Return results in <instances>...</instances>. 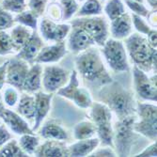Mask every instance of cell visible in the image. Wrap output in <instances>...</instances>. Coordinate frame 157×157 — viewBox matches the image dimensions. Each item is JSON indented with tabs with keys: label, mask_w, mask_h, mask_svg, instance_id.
I'll use <instances>...</instances> for the list:
<instances>
[{
	"label": "cell",
	"mask_w": 157,
	"mask_h": 157,
	"mask_svg": "<svg viewBox=\"0 0 157 157\" xmlns=\"http://www.w3.org/2000/svg\"><path fill=\"white\" fill-rule=\"evenodd\" d=\"M75 64L78 75L91 86L101 88L113 81L104 63L101 52L94 46L77 54Z\"/></svg>",
	"instance_id": "cell-1"
},
{
	"label": "cell",
	"mask_w": 157,
	"mask_h": 157,
	"mask_svg": "<svg viewBox=\"0 0 157 157\" xmlns=\"http://www.w3.org/2000/svg\"><path fill=\"white\" fill-rule=\"evenodd\" d=\"M97 101L107 105L117 120L136 115V101L133 92L114 80L101 87Z\"/></svg>",
	"instance_id": "cell-2"
},
{
	"label": "cell",
	"mask_w": 157,
	"mask_h": 157,
	"mask_svg": "<svg viewBox=\"0 0 157 157\" xmlns=\"http://www.w3.org/2000/svg\"><path fill=\"white\" fill-rule=\"evenodd\" d=\"M123 42L128 58L135 66L145 73H156L157 50L145 36L132 32Z\"/></svg>",
	"instance_id": "cell-3"
},
{
	"label": "cell",
	"mask_w": 157,
	"mask_h": 157,
	"mask_svg": "<svg viewBox=\"0 0 157 157\" xmlns=\"http://www.w3.org/2000/svg\"><path fill=\"white\" fill-rule=\"evenodd\" d=\"M136 115L117 120L113 124V145L117 156L126 157L132 153L137 134L134 130Z\"/></svg>",
	"instance_id": "cell-4"
},
{
	"label": "cell",
	"mask_w": 157,
	"mask_h": 157,
	"mask_svg": "<svg viewBox=\"0 0 157 157\" xmlns=\"http://www.w3.org/2000/svg\"><path fill=\"white\" fill-rule=\"evenodd\" d=\"M89 109V117L96 126V136L100 140V145L114 148L113 113L107 105L99 101H93Z\"/></svg>",
	"instance_id": "cell-5"
},
{
	"label": "cell",
	"mask_w": 157,
	"mask_h": 157,
	"mask_svg": "<svg viewBox=\"0 0 157 157\" xmlns=\"http://www.w3.org/2000/svg\"><path fill=\"white\" fill-rule=\"evenodd\" d=\"M136 121L135 132L151 141L157 139V106L156 104L136 102Z\"/></svg>",
	"instance_id": "cell-6"
},
{
	"label": "cell",
	"mask_w": 157,
	"mask_h": 157,
	"mask_svg": "<svg viewBox=\"0 0 157 157\" xmlns=\"http://www.w3.org/2000/svg\"><path fill=\"white\" fill-rule=\"evenodd\" d=\"M100 52L114 73H127L130 71L128 55L122 40L108 38Z\"/></svg>",
	"instance_id": "cell-7"
},
{
	"label": "cell",
	"mask_w": 157,
	"mask_h": 157,
	"mask_svg": "<svg viewBox=\"0 0 157 157\" xmlns=\"http://www.w3.org/2000/svg\"><path fill=\"white\" fill-rule=\"evenodd\" d=\"M70 24L85 30L94 40L97 46L102 47L109 38V24L105 16L76 17L71 21Z\"/></svg>",
	"instance_id": "cell-8"
},
{
	"label": "cell",
	"mask_w": 157,
	"mask_h": 157,
	"mask_svg": "<svg viewBox=\"0 0 157 157\" xmlns=\"http://www.w3.org/2000/svg\"><path fill=\"white\" fill-rule=\"evenodd\" d=\"M133 84L136 94L146 102L156 103L157 90H156V73L149 76L147 73L134 65L133 67Z\"/></svg>",
	"instance_id": "cell-9"
},
{
	"label": "cell",
	"mask_w": 157,
	"mask_h": 157,
	"mask_svg": "<svg viewBox=\"0 0 157 157\" xmlns=\"http://www.w3.org/2000/svg\"><path fill=\"white\" fill-rule=\"evenodd\" d=\"M71 72L67 69L49 64L42 69L41 85L44 91L47 93H56L59 89L67 84L70 79Z\"/></svg>",
	"instance_id": "cell-10"
},
{
	"label": "cell",
	"mask_w": 157,
	"mask_h": 157,
	"mask_svg": "<svg viewBox=\"0 0 157 157\" xmlns=\"http://www.w3.org/2000/svg\"><path fill=\"white\" fill-rule=\"evenodd\" d=\"M39 34L44 41H62L68 37L72 25L68 23H59L48 17L41 18L39 23Z\"/></svg>",
	"instance_id": "cell-11"
},
{
	"label": "cell",
	"mask_w": 157,
	"mask_h": 157,
	"mask_svg": "<svg viewBox=\"0 0 157 157\" xmlns=\"http://www.w3.org/2000/svg\"><path fill=\"white\" fill-rule=\"evenodd\" d=\"M29 66L30 64L16 58V56L8 59L6 84L12 86L22 92Z\"/></svg>",
	"instance_id": "cell-12"
},
{
	"label": "cell",
	"mask_w": 157,
	"mask_h": 157,
	"mask_svg": "<svg viewBox=\"0 0 157 157\" xmlns=\"http://www.w3.org/2000/svg\"><path fill=\"white\" fill-rule=\"evenodd\" d=\"M0 118L2 120V122L14 135L21 136L24 134L35 133L29 122L25 120L22 116H20L15 110H12L11 108L6 107L3 112L0 114Z\"/></svg>",
	"instance_id": "cell-13"
},
{
	"label": "cell",
	"mask_w": 157,
	"mask_h": 157,
	"mask_svg": "<svg viewBox=\"0 0 157 157\" xmlns=\"http://www.w3.org/2000/svg\"><path fill=\"white\" fill-rule=\"evenodd\" d=\"M67 49L68 52L79 54L92 46H95L94 40L82 28L72 25L71 31L68 35Z\"/></svg>",
	"instance_id": "cell-14"
},
{
	"label": "cell",
	"mask_w": 157,
	"mask_h": 157,
	"mask_svg": "<svg viewBox=\"0 0 157 157\" xmlns=\"http://www.w3.org/2000/svg\"><path fill=\"white\" fill-rule=\"evenodd\" d=\"M68 49L65 40L56 41L50 45H44L39 52L34 63L40 64H55L63 59L67 55Z\"/></svg>",
	"instance_id": "cell-15"
},
{
	"label": "cell",
	"mask_w": 157,
	"mask_h": 157,
	"mask_svg": "<svg viewBox=\"0 0 157 157\" xmlns=\"http://www.w3.org/2000/svg\"><path fill=\"white\" fill-rule=\"evenodd\" d=\"M53 97V93H47L44 90H39L34 93L35 119L32 126V129L34 132H37L40 126L44 123V121L48 116V114L50 113Z\"/></svg>",
	"instance_id": "cell-16"
},
{
	"label": "cell",
	"mask_w": 157,
	"mask_h": 157,
	"mask_svg": "<svg viewBox=\"0 0 157 157\" xmlns=\"http://www.w3.org/2000/svg\"><path fill=\"white\" fill-rule=\"evenodd\" d=\"M44 45V40H42L38 30H33L29 39L21 47L15 56L25 60L28 64H33L39 52Z\"/></svg>",
	"instance_id": "cell-17"
},
{
	"label": "cell",
	"mask_w": 157,
	"mask_h": 157,
	"mask_svg": "<svg viewBox=\"0 0 157 157\" xmlns=\"http://www.w3.org/2000/svg\"><path fill=\"white\" fill-rule=\"evenodd\" d=\"M133 32V23L131 14L127 11L118 18L111 20L109 25V34L113 39L125 40Z\"/></svg>",
	"instance_id": "cell-18"
},
{
	"label": "cell",
	"mask_w": 157,
	"mask_h": 157,
	"mask_svg": "<svg viewBox=\"0 0 157 157\" xmlns=\"http://www.w3.org/2000/svg\"><path fill=\"white\" fill-rule=\"evenodd\" d=\"M37 131L39 136L44 139L59 140L65 142L70 138L69 132L66 128L60 122L54 120L42 123Z\"/></svg>",
	"instance_id": "cell-19"
},
{
	"label": "cell",
	"mask_w": 157,
	"mask_h": 157,
	"mask_svg": "<svg viewBox=\"0 0 157 157\" xmlns=\"http://www.w3.org/2000/svg\"><path fill=\"white\" fill-rule=\"evenodd\" d=\"M34 155L37 157H69L64 141L50 139H45L44 143H40Z\"/></svg>",
	"instance_id": "cell-20"
},
{
	"label": "cell",
	"mask_w": 157,
	"mask_h": 157,
	"mask_svg": "<svg viewBox=\"0 0 157 157\" xmlns=\"http://www.w3.org/2000/svg\"><path fill=\"white\" fill-rule=\"evenodd\" d=\"M42 69H44L42 65L40 63L30 64L24 83V88H23L24 92L34 94L35 92L41 90Z\"/></svg>",
	"instance_id": "cell-21"
},
{
	"label": "cell",
	"mask_w": 157,
	"mask_h": 157,
	"mask_svg": "<svg viewBox=\"0 0 157 157\" xmlns=\"http://www.w3.org/2000/svg\"><path fill=\"white\" fill-rule=\"evenodd\" d=\"M100 146V140L97 136L77 140L75 143L67 146L69 157H85L90 154Z\"/></svg>",
	"instance_id": "cell-22"
},
{
	"label": "cell",
	"mask_w": 157,
	"mask_h": 157,
	"mask_svg": "<svg viewBox=\"0 0 157 157\" xmlns=\"http://www.w3.org/2000/svg\"><path fill=\"white\" fill-rule=\"evenodd\" d=\"M15 111L22 116L25 120H26L29 124L33 125L35 119V98L34 94L30 93H23L19 101L15 106Z\"/></svg>",
	"instance_id": "cell-23"
},
{
	"label": "cell",
	"mask_w": 157,
	"mask_h": 157,
	"mask_svg": "<svg viewBox=\"0 0 157 157\" xmlns=\"http://www.w3.org/2000/svg\"><path fill=\"white\" fill-rule=\"evenodd\" d=\"M132 23H133V28H135L136 31L141 35L145 36L148 40L150 41V44L156 47L157 46V31L156 28L152 27L145 18L138 16L136 14L132 13Z\"/></svg>",
	"instance_id": "cell-24"
},
{
	"label": "cell",
	"mask_w": 157,
	"mask_h": 157,
	"mask_svg": "<svg viewBox=\"0 0 157 157\" xmlns=\"http://www.w3.org/2000/svg\"><path fill=\"white\" fill-rule=\"evenodd\" d=\"M80 87L81 86H80L79 78H78V74L75 70H74L73 72H71L70 79L67 82V84L56 91V94L59 97H62L72 102L73 98L75 96Z\"/></svg>",
	"instance_id": "cell-25"
},
{
	"label": "cell",
	"mask_w": 157,
	"mask_h": 157,
	"mask_svg": "<svg viewBox=\"0 0 157 157\" xmlns=\"http://www.w3.org/2000/svg\"><path fill=\"white\" fill-rule=\"evenodd\" d=\"M75 140L88 139L96 136V126L90 120H84L76 123L73 130Z\"/></svg>",
	"instance_id": "cell-26"
},
{
	"label": "cell",
	"mask_w": 157,
	"mask_h": 157,
	"mask_svg": "<svg viewBox=\"0 0 157 157\" xmlns=\"http://www.w3.org/2000/svg\"><path fill=\"white\" fill-rule=\"evenodd\" d=\"M32 31L33 30H31L30 28L19 24H15L10 28V38L12 40L13 44L15 45L18 51L27 41V40L29 39V37L32 34Z\"/></svg>",
	"instance_id": "cell-27"
},
{
	"label": "cell",
	"mask_w": 157,
	"mask_h": 157,
	"mask_svg": "<svg viewBox=\"0 0 157 157\" xmlns=\"http://www.w3.org/2000/svg\"><path fill=\"white\" fill-rule=\"evenodd\" d=\"M102 13L103 6L100 0H85L75 15L77 17H88L102 15Z\"/></svg>",
	"instance_id": "cell-28"
},
{
	"label": "cell",
	"mask_w": 157,
	"mask_h": 157,
	"mask_svg": "<svg viewBox=\"0 0 157 157\" xmlns=\"http://www.w3.org/2000/svg\"><path fill=\"white\" fill-rule=\"evenodd\" d=\"M18 143L22 150L29 156L34 155L36 150L38 149L39 145L40 144V136H36L35 133L33 134H24L19 136Z\"/></svg>",
	"instance_id": "cell-29"
},
{
	"label": "cell",
	"mask_w": 157,
	"mask_h": 157,
	"mask_svg": "<svg viewBox=\"0 0 157 157\" xmlns=\"http://www.w3.org/2000/svg\"><path fill=\"white\" fill-rule=\"evenodd\" d=\"M14 21H15V24L26 26L30 28L31 30H38L39 18L28 9H25L22 12L15 14L14 15Z\"/></svg>",
	"instance_id": "cell-30"
},
{
	"label": "cell",
	"mask_w": 157,
	"mask_h": 157,
	"mask_svg": "<svg viewBox=\"0 0 157 157\" xmlns=\"http://www.w3.org/2000/svg\"><path fill=\"white\" fill-rule=\"evenodd\" d=\"M28 156L20 147L18 139L11 138L0 149V157H26Z\"/></svg>",
	"instance_id": "cell-31"
},
{
	"label": "cell",
	"mask_w": 157,
	"mask_h": 157,
	"mask_svg": "<svg viewBox=\"0 0 157 157\" xmlns=\"http://www.w3.org/2000/svg\"><path fill=\"white\" fill-rule=\"evenodd\" d=\"M103 10L109 21L118 18L126 12L124 2L122 0H107Z\"/></svg>",
	"instance_id": "cell-32"
},
{
	"label": "cell",
	"mask_w": 157,
	"mask_h": 157,
	"mask_svg": "<svg viewBox=\"0 0 157 157\" xmlns=\"http://www.w3.org/2000/svg\"><path fill=\"white\" fill-rule=\"evenodd\" d=\"M92 95L88 88L80 87L78 92L75 94V96L73 98L72 103H74L75 105H76L78 108L81 109H89L90 105L93 103Z\"/></svg>",
	"instance_id": "cell-33"
},
{
	"label": "cell",
	"mask_w": 157,
	"mask_h": 157,
	"mask_svg": "<svg viewBox=\"0 0 157 157\" xmlns=\"http://www.w3.org/2000/svg\"><path fill=\"white\" fill-rule=\"evenodd\" d=\"M20 98V91L12 86L8 85V87L3 88L1 91V99L3 104L9 107L13 108L15 107Z\"/></svg>",
	"instance_id": "cell-34"
},
{
	"label": "cell",
	"mask_w": 157,
	"mask_h": 157,
	"mask_svg": "<svg viewBox=\"0 0 157 157\" xmlns=\"http://www.w3.org/2000/svg\"><path fill=\"white\" fill-rule=\"evenodd\" d=\"M17 48L13 44L10 33L7 31H0V56L16 55Z\"/></svg>",
	"instance_id": "cell-35"
},
{
	"label": "cell",
	"mask_w": 157,
	"mask_h": 157,
	"mask_svg": "<svg viewBox=\"0 0 157 157\" xmlns=\"http://www.w3.org/2000/svg\"><path fill=\"white\" fill-rule=\"evenodd\" d=\"M62 8L63 17L62 21H69L72 19L79 10V4L76 0H59Z\"/></svg>",
	"instance_id": "cell-36"
},
{
	"label": "cell",
	"mask_w": 157,
	"mask_h": 157,
	"mask_svg": "<svg viewBox=\"0 0 157 157\" xmlns=\"http://www.w3.org/2000/svg\"><path fill=\"white\" fill-rule=\"evenodd\" d=\"M26 0H2L1 7L12 14H17L26 9Z\"/></svg>",
	"instance_id": "cell-37"
},
{
	"label": "cell",
	"mask_w": 157,
	"mask_h": 157,
	"mask_svg": "<svg viewBox=\"0 0 157 157\" xmlns=\"http://www.w3.org/2000/svg\"><path fill=\"white\" fill-rule=\"evenodd\" d=\"M124 3L134 14H136V15L143 18H147L149 15L150 10L145 6L143 2H139L136 0H124Z\"/></svg>",
	"instance_id": "cell-38"
},
{
	"label": "cell",
	"mask_w": 157,
	"mask_h": 157,
	"mask_svg": "<svg viewBox=\"0 0 157 157\" xmlns=\"http://www.w3.org/2000/svg\"><path fill=\"white\" fill-rule=\"evenodd\" d=\"M47 5L48 0H27L26 2V8L33 12L38 18L44 16Z\"/></svg>",
	"instance_id": "cell-39"
},
{
	"label": "cell",
	"mask_w": 157,
	"mask_h": 157,
	"mask_svg": "<svg viewBox=\"0 0 157 157\" xmlns=\"http://www.w3.org/2000/svg\"><path fill=\"white\" fill-rule=\"evenodd\" d=\"M15 25L14 15L0 6V31H7Z\"/></svg>",
	"instance_id": "cell-40"
},
{
	"label": "cell",
	"mask_w": 157,
	"mask_h": 157,
	"mask_svg": "<svg viewBox=\"0 0 157 157\" xmlns=\"http://www.w3.org/2000/svg\"><path fill=\"white\" fill-rule=\"evenodd\" d=\"M45 12H47V17L56 21L60 22L62 21L63 13H62V8L60 3H58L56 1H52L51 4L47 5Z\"/></svg>",
	"instance_id": "cell-41"
},
{
	"label": "cell",
	"mask_w": 157,
	"mask_h": 157,
	"mask_svg": "<svg viewBox=\"0 0 157 157\" xmlns=\"http://www.w3.org/2000/svg\"><path fill=\"white\" fill-rule=\"evenodd\" d=\"M97 147L90 154V156L91 157H115L117 156V153L114 150V148L109 147V146H102Z\"/></svg>",
	"instance_id": "cell-42"
},
{
	"label": "cell",
	"mask_w": 157,
	"mask_h": 157,
	"mask_svg": "<svg viewBox=\"0 0 157 157\" xmlns=\"http://www.w3.org/2000/svg\"><path fill=\"white\" fill-rule=\"evenodd\" d=\"M135 156L138 157H156L157 156V143L156 141H152V143L147 146L143 151H141Z\"/></svg>",
	"instance_id": "cell-43"
},
{
	"label": "cell",
	"mask_w": 157,
	"mask_h": 157,
	"mask_svg": "<svg viewBox=\"0 0 157 157\" xmlns=\"http://www.w3.org/2000/svg\"><path fill=\"white\" fill-rule=\"evenodd\" d=\"M12 138V133L9 130V128L4 124L0 123V149L3 145Z\"/></svg>",
	"instance_id": "cell-44"
},
{
	"label": "cell",
	"mask_w": 157,
	"mask_h": 157,
	"mask_svg": "<svg viewBox=\"0 0 157 157\" xmlns=\"http://www.w3.org/2000/svg\"><path fill=\"white\" fill-rule=\"evenodd\" d=\"M7 66H8V59L0 65V94L5 87L6 84V75H7Z\"/></svg>",
	"instance_id": "cell-45"
},
{
	"label": "cell",
	"mask_w": 157,
	"mask_h": 157,
	"mask_svg": "<svg viewBox=\"0 0 157 157\" xmlns=\"http://www.w3.org/2000/svg\"><path fill=\"white\" fill-rule=\"evenodd\" d=\"M147 22L154 28H156V10H152L150 11L149 15L147 16Z\"/></svg>",
	"instance_id": "cell-46"
},
{
	"label": "cell",
	"mask_w": 157,
	"mask_h": 157,
	"mask_svg": "<svg viewBox=\"0 0 157 157\" xmlns=\"http://www.w3.org/2000/svg\"><path fill=\"white\" fill-rule=\"evenodd\" d=\"M146 2L149 4V6H150L152 10H156V7H157V0H146Z\"/></svg>",
	"instance_id": "cell-47"
},
{
	"label": "cell",
	"mask_w": 157,
	"mask_h": 157,
	"mask_svg": "<svg viewBox=\"0 0 157 157\" xmlns=\"http://www.w3.org/2000/svg\"><path fill=\"white\" fill-rule=\"evenodd\" d=\"M76 1H78V2H84L85 0H76Z\"/></svg>",
	"instance_id": "cell-48"
},
{
	"label": "cell",
	"mask_w": 157,
	"mask_h": 157,
	"mask_svg": "<svg viewBox=\"0 0 157 157\" xmlns=\"http://www.w3.org/2000/svg\"><path fill=\"white\" fill-rule=\"evenodd\" d=\"M136 1H139V2H143V3H144V0H136Z\"/></svg>",
	"instance_id": "cell-49"
},
{
	"label": "cell",
	"mask_w": 157,
	"mask_h": 157,
	"mask_svg": "<svg viewBox=\"0 0 157 157\" xmlns=\"http://www.w3.org/2000/svg\"><path fill=\"white\" fill-rule=\"evenodd\" d=\"M0 123H2V120H1V118H0Z\"/></svg>",
	"instance_id": "cell-50"
},
{
	"label": "cell",
	"mask_w": 157,
	"mask_h": 157,
	"mask_svg": "<svg viewBox=\"0 0 157 157\" xmlns=\"http://www.w3.org/2000/svg\"><path fill=\"white\" fill-rule=\"evenodd\" d=\"M50 1H56V0H50Z\"/></svg>",
	"instance_id": "cell-51"
},
{
	"label": "cell",
	"mask_w": 157,
	"mask_h": 157,
	"mask_svg": "<svg viewBox=\"0 0 157 157\" xmlns=\"http://www.w3.org/2000/svg\"><path fill=\"white\" fill-rule=\"evenodd\" d=\"M26 1H27V0H26Z\"/></svg>",
	"instance_id": "cell-52"
}]
</instances>
